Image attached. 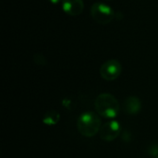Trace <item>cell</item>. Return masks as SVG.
<instances>
[{
	"label": "cell",
	"instance_id": "obj_6",
	"mask_svg": "<svg viewBox=\"0 0 158 158\" xmlns=\"http://www.w3.org/2000/svg\"><path fill=\"white\" fill-rule=\"evenodd\" d=\"M62 8L69 16H79L84 9V3L82 0H63Z\"/></svg>",
	"mask_w": 158,
	"mask_h": 158
},
{
	"label": "cell",
	"instance_id": "obj_7",
	"mask_svg": "<svg viewBox=\"0 0 158 158\" xmlns=\"http://www.w3.org/2000/svg\"><path fill=\"white\" fill-rule=\"evenodd\" d=\"M124 111L129 115H136L142 108V102L136 96H130L124 101Z\"/></svg>",
	"mask_w": 158,
	"mask_h": 158
},
{
	"label": "cell",
	"instance_id": "obj_4",
	"mask_svg": "<svg viewBox=\"0 0 158 158\" xmlns=\"http://www.w3.org/2000/svg\"><path fill=\"white\" fill-rule=\"evenodd\" d=\"M122 71V66L117 59H109L103 63L100 68V75L106 81H115L118 79Z\"/></svg>",
	"mask_w": 158,
	"mask_h": 158
},
{
	"label": "cell",
	"instance_id": "obj_11",
	"mask_svg": "<svg viewBox=\"0 0 158 158\" xmlns=\"http://www.w3.org/2000/svg\"><path fill=\"white\" fill-rule=\"evenodd\" d=\"M156 158H158V156H156Z\"/></svg>",
	"mask_w": 158,
	"mask_h": 158
},
{
	"label": "cell",
	"instance_id": "obj_9",
	"mask_svg": "<svg viewBox=\"0 0 158 158\" xmlns=\"http://www.w3.org/2000/svg\"><path fill=\"white\" fill-rule=\"evenodd\" d=\"M33 59H34V62L37 64V65H40V66H44L47 64V61H46V58L44 56L41 55V54H35L34 56H33Z\"/></svg>",
	"mask_w": 158,
	"mask_h": 158
},
{
	"label": "cell",
	"instance_id": "obj_2",
	"mask_svg": "<svg viewBox=\"0 0 158 158\" xmlns=\"http://www.w3.org/2000/svg\"><path fill=\"white\" fill-rule=\"evenodd\" d=\"M101 127V118L94 112H84L77 120V129L79 132L87 138L94 137L99 132Z\"/></svg>",
	"mask_w": 158,
	"mask_h": 158
},
{
	"label": "cell",
	"instance_id": "obj_8",
	"mask_svg": "<svg viewBox=\"0 0 158 158\" xmlns=\"http://www.w3.org/2000/svg\"><path fill=\"white\" fill-rule=\"evenodd\" d=\"M59 119H60V115L58 114V112L55 110H51L44 114L43 121L46 125H55L59 121Z\"/></svg>",
	"mask_w": 158,
	"mask_h": 158
},
{
	"label": "cell",
	"instance_id": "obj_10",
	"mask_svg": "<svg viewBox=\"0 0 158 158\" xmlns=\"http://www.w3.org/2000/svg\"><path fill=\"white\" fill-rule=\"evenodd\" d=\"M61 1H63V0H49V2H50V3H52V4H54V5L58 4V3H60Z\"/></svg>",
	"mask_w": 158,
	"mask_h": 158
},
{
	"label": "cell",
	"instance_id": "obj_1",
	"mask_svg": "<svg viewBox=\"0 0 158 158\" xmlns=\"http://www.w3.org/2000/svg\"><path fill=\"white\" fill-rule=\"evenodd\" d=\"M94 106L97 114L106 118H114L119 113V103L117 98L111 94H99L94 102Z\"/></svg>",
	"mask_w": 158,
	"mask_h": 158
},
{
	"label": "cell",
	"instance_id": "obj_3",
	"mask_svg": "<svg viewBox=\"0 0 158 158\" xmlns=\"http://www.w3.org/2000/svg\"><path fill=\"white\" fill-rule=\"evenodd\" d=\"M91 15L94 21L99 24L106 25L110 23L116 17V13L108 5L97 2L91 7Z\"/></svg>",
	"mask_w": 158,
	"mask_h": 158
},
{
	"label": "cell",
	"instance_id": "obj_5",
	"mask_svg": "<svg viewBox=\"0 0 158 158\" xmlns=\"http://www.w3.org/2000/svg\"><path fill=\"white\" fill-rule=\"evenodd\" d=\"M121 126L117 120H109L104 123L99 131L100 138L106 142H112L120 134Z\"/></svg>",
	"mask_w": 158,
	"mask_h": 158
}]
</instances>
